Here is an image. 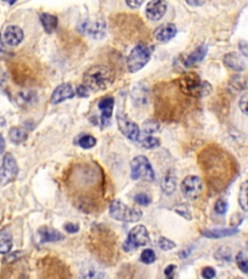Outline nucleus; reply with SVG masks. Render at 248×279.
<instances>
[{
	"instance_id": "dca6fc26",
	"label": "nucleus",
	"mask_w": 248,
	"mask_h": 279,
	"mask_svg": "<svg viewBox=\"0 0 248 279\" xmlns=\"http://www.w3.org/2000/svg\"><path fill=\"white\" fill-rule=\"evenodd\" d=\"M207 51H208V48H207V45H200L199 47L196 48L195 51H193L187 58H186L184 64L186 67H191L201 61H203L204 59L206 58L207 56Z\"/></svg>"
},
{
	"instance_id": "bb28decb",
	"label": "nucleus",
	"mask_w": 248,
	"mask_h": 279,
	"mask_svg": "<svg viewBox=\"0 0 248 279\" xmlns=\"http://www.w3.org/2000/svg\"><path fill=\"white\" fill-rule=\"evenodd\" d=\"M239 203L242 209L247 211L248 210V181H245L240 188L239 194Z\"/></svg>"
},
{
	"instance_id": "72a5a7b5",
	"label": "nucleus",
	"mask_w": 248,
	"mask_h": 279,
	"mask_svg": "<svg viewBox=\"0 0 248 279\" xmlns=\"http://www.w3.org/2000/svg\"><path fill=\"white\" fill-rule=\"evenodd\" d=\"M214 209L215 211L220 214V215H223L227 212L228 209V204L227 202H225L224 200H218L216 203H215V206H214Z\"/></svg>"
},
{
	"instance_id": "f3484780",
	"label": "nucleus",
	"mask_w": 248,
	"mask_h": 279,
	"mask_svg": "<svg viewBox=\"0 0 248 279\" xmlns=\"http://www.w3.org/2000/svg\"><path fill=\"white\" fill-rule=\"evenodd\" d=\"M223 61H224V64L227 67L235 70V71L242 72L246 69V61L242 58L241 55H239L237 53L227 54L224 57Z\"/></svg>"
},
{
	"instance_id": "e433bc0d",
	"label": "nucleus",
	"mask_w": 248,
	"mask_h": 279,
	"mask_svg": "<svg viewBox=\"0 0 248 279\" xmlns=\"http://www.w3.org/2000/svg\"><path fill=\"white\" fill-rule=\"evenodd\" d=\"M176 211L180 214V215H182L184 218H186V219L191 220V213H190V210L188 209V207H186L185 205H183V206H180L179 208H177L176 209Z\"/></svg>"
},
{
	"instance_id": "4be33fe9",
	"label": "nucleus",
	"mask_w": 248,
	"mask_h": 279,
	"mask_svg": "<svg viewBox=\"0 0 248 279\" xmlns=\"http://www.w3.org/2000/svg\"><path fill=\"white\" fill-rule=\"evenodd\" d=\"M132 98L134 100L135 105L138 107L144 106L148 102V91L145 86H136L132 91Z\"/></svg>"
},
{
	"instance_id": "c756f323",
	"label": "nucleus",
	"mask_w": 248,
	"mask_h": 279,
	"mask_svg": "<svg viewBox=\"0 0 248 279\" xmlns=\"http://www.w3.org/2000/svg\"><path fill=\"white\" fill-rule=\"evenodd\" d=\"M95 144H96V139L90 135H85L79 140V145L84 149L92 148Z\"/></svg>"
},
{
	"instance_id": "6ab92c4d",
	"label": "nucleus",
	"mask_w": 248,
	"mask_h": 279,
	"mask_svg": "<svg viewBox=\"0 0 248 279\" xmlns=\"http://www.w3.org/2000/svg\"><path fill=\"white\" fill-rule=\"evenodd\" d=\"M176 186H177V178L176 175L174 173V171H169L165 175V177L163 178L162 182H161V187L163 192L166 193L167 195H171L174 193V191L176 190Z\"/></svg>"
},
{
	"instance_id": "20e7f679",
	"label": "nucleus",
	"mask_w": 248,
	"mask_h": 279,
	"mask_svg": "<svg viewBox=\"0 0 248 279\" xmlns=\"http://www.w3.org/2000/svg\"><path fill=\"white\" fill-rule=\"evenodd\" d=\"M150 60V50L145 44H139L130 52L127 58V68L130 73L143 69Z\"/></svg>"
},
{
	"instance_id": "f03ea898",
	"label": "nucleus",
	"mask_w": 248,
	"mask_h": 279,
	"mask_svg": "<svg viewBox=\"0 0 248 279\" xmlns=\"http://www.w3.org/2000/svg\"><path fill=\"white\" fill-rule=\"evenodd\" d=\"M178 82L181 92L188 97L201 98L212 91L211 85L207 81H203L198 74L193 72L182 75Z\"/></svg>"
},
{
	"instance_id": "de8ad7c7",
	"label": "nucleus",
	"mask_w": 248,
	"mask_h": 279,
	"mask_svg": "<svg viewBox=\"0 0 248 279\" xmlns=\"http://www.w3.org/2000/svg\"><path fill=\"white\" fill-rule=\"evenodd\" d=\"M4 123H5V120L0 118V125H4Z\"/></svg>"
},
{
	"instance_id": "f704fd0d",
	"label": "nucleus",
	"mask_w": 248,
	"mask_h": 279,
	"mask_svg": "<svg viewBox=\"0 0 248 279\" xmlns=\"http://www.w3.org/2000/svg\"><path fill=\"white\" fill-rule=\"evenodd\" d=\"M61 270V268L59 269V271ZM59 272H57V275H56V277H55V279H62L64 277H63V274H64V272L62 273V275H60V274H58ZM53 279V274H52V268H51V266H49L47 269H46V271L45 272H43L42 273L41 277H40V279Z\"/></svg>"
},
{
	"instance_id": "a19ab883",
	"label": "nucleus",
	"mask_w": 248,
	"mask_h": 279,
	"mask_svg": "<svg viewBox=\"0 0 248 279\" xmlns=\"http://www.w3.org/2000/svg\"><path fill=\"white\" fill-rule=\"evenodd\" d=\"M240 108L242 112L247 116L248 115V95L245 94L240 100Z\"/></svg>"
},
{
	"instance_id": "9b49d317",
	"label": "nucleus",
	"mask_w": 248,
	"mask_h": 279,
	"mask_svg": "<svg viewBox=\"0 0 248 279\" xmlns=\"http://www.w3.org/2000/svg\"><path fill=\"white\" fill-rule=\"evenodd\" d=\"M167 12V2L165 1H150L145 8L147 19L152 21L161 20Z\"/></svg>"
},
{
	"instance_id": "79ce46f5",
	"label": "nucleus",
	"mask_w": 248,
	"mask_h": 279,
	"mask_svg": "<svg viewBox=\"0 0 248 279\" xmlns=\"http://www.w3.org/2000/svg\"><path fill=\"white\" fill-rule=\"evenodd\" d=\"M77 94L80 97H87L89 95V90L84 85L81 84L77 87Z\"/></svg>"
},
{
	"instance_id": "423d86ee",
	"label": "nucleus",
	"mask_w": 248,
	"mask_h": 279,
	"mask_svg": "<svg viewBox=\"0 0 248 279\" xmlns=\"http://www.w3.org/2000/svg\"><path fill=\"white\" fill-rule=\"evenodd\" d=\"M19 167L13 154L6 153L0 167V185L5 186L17 179Z\"/></svg>"
},
{
	"instance_id": "c03bdc74",
	"label": "nucleus",
	"mask_w": 248,
	"mask_h": 279,
	"mask_svg": "<svg viewBox=\"0 0 248 279\" xmlns=\"http://www.w3.org/2000/svg\"><path fill=\"white\" fill-rule=\"evenodd\" d=\"M240 50H241V53L244 55L245 58L248 57V44L247 42L243 41L240 43Z\"/></svg>"
},
{
	"instance_id": "aec40b11",
	"label": "nucleus",
	"mask_w": 248,
	"mask_h": 279,
	"mask_svg": "<svg viewBox=\"0 0 248 279\" xmlns=\"http://www.w3.org/2000/svg\"><path fill=\"white\" fill-rule=\"evenodd\" d=\"M40 20H41L42 25L47 33H53L57 27L59 20L56 16L49 14V13H42L40 15Z\"/></svg>"
},
{
	"instance_id": "c85d7f7f",
	"label": "nucleus",
	"mask_w": 248,
	"mask_h": 279,
	"mask_svg": "<svg viewBox=\"0 0 248 279\" xmlns=\"http://www.w3.org/2000/svg\"><path fill=\"white\" fill-rule=\"evenodd\" d=\"M141 144L145 148L153 149V148H156V147H158L160 145V140L158 139V138H155V137H152V136H147V137H145V138L142 140Z\"/></svg>"
},
{
	"instance_id": "5701e85b",
	"label": "nucleus",
	"mask_w": 248,
	"mask_h": 279,
	"mask_svg": "<svg viewBox=\"0 0 248 279\" xmlns=\"http://www.w3.org/2000/svg\"><path fill=\"white\" fill-rule=\"evenodd\" d=\"M9 138L12 142L20 144L28 138V132L22 127H12L9 131Z\"/></svg>"
},
{
	"instance_id": "7c9ffc66",
	"label": "nucleus",
	"mask_w": 248,
	"mask_h": 279,
	"mask_svg": "<svg viewBox=\"0 0 248 279\" xmlns=\"http://www.w3.org/2000/svg\"><path fill=\"white\" fill-rule=\"evenodd\" d=\"M156 260L155 252L152 249H145L141 254V261L145 264H152Z\"/></svg>"
},
{
	"instance_id": "a18cd8bd",
	"label": "nucleus",
	"mask_w": 248,
	"mask_h": 279,
	"mask_svg": "<svg viewBox=\"0 0 248 279\" xmlns=\"http://www.w3.org/2000/svg\"><path fill=\"white\" fill-rule=\"evenodd\" d=\"M5 145H6L5 140H4L3 136H2L1 133H0V154H2V153L4 152V150H5Z\"/></svg>"
},
{
	"instance_id": "a211bd4d",
	"label": "nucleus",
	"mask_w": 248,
	"mask_h": 279,
	"mask_svg": "<svg viewBox=\"0 0 248 279\" xmlns=\"http://www.w3.org/2000/svg\"><path fill=\"white\" fill-rule=\"evenodd\" d=\"M39 236L41 242H54L64 239V236L62 233L50 227H42L39 230Z\"/></svg>"
},
{
	"instance_id": "39448f33",
	"label": "nucleus",
	"mask_w": 248,
	"mask_h": 279,
	"mask_svg": "<svg viewBox=\"0 0 248 279\" xmlns=\"http://www.w3.org/2000/svg\"><path fill=\"white\" fill-rule=\"evenodd\" d=\"M131 179L153 181L155 179L154 171L148 159L144 155H139L131 161Z\"/></svg>"
},
{
	"instance_id": "412c9836",
	"label": "nucleus",
	"mask_w": 248,
	"mask_h": 279,
	"mask_svg": "<svg viewBox=\"0 0 248 279\" xmlns=\"http://www.w3.org/2000/svg\"><path fill=\"white\" fill-rule=\"evenodd\" d=\"M237 233H239L238 229H214V230L204 231L202 235L209 239H220V238L233 236Z\"/></svg>"
},
{
	"instance_id": "9d476101",
	"label": "nucleus",
	"mask_w": 248,
	"mask_h": 279,
	"mask_svg": "<svg viewBox=\"0 0 248 279\" xmlns=\"http://www.w3.org/2000/svg\"><path fill=\"white\" fill-rule=\"evenodd\" d=\"M118 125H119L121 132L127 139L131 140L133 141L139 139L140 128L135 122L128 120L124 116L119 115L118 116Z\"/></svg>"
},
{
	"instance_id": "f257e3e1",
	"label": "nucleus",
	"mask_w": 248,
	"mask_h": 279,
	"mask_svg": "<svg viewBox=\"0 0 248 279\" xmlns=\"http://www.w3.org/2000/svg\"><path fill=\"white\" fill-rule=\"evenodd\" d=\"M115 81L114 72L105 65H93L83 74V85L89 92H97L107 89Z\"/></svg>"
},
{
	"instance_id": "a878e982",
	"label": "nucleus",
	"mask_w": 248,
	"mask_h": 279,
	"mask_svg": "<svg viewBox=\"0 0 248 279\" xmlns=\"http://www.w3.org/2000/svg\"><path fill=\"white\" fill-rule=\"evenodd\" d=\"M18 97H19V103H21V105H30L37 99L35 92L30 90L21 91L19 93Z\"/></svg>"
},
{
	"instance_id": "6e6552de",
	"label": "nucleus",
	"mask_w": 248,
	"mask_h": 279,
	"mask_svg": "<svg viewBox=\"0 0 248 279\" xmlns=\"http://www.w3.org/2000/svg\"><path fill=\"white\" fill-rule=\"evenodd\" d=\"M181 190L186 199H198L203 192L202 180L197 176H188L183 180Z\"/></svg>"
},
{
	"instance_id": "49530a36",
	"label": "nucleus",
	"mask_w": 248,
	"mask_h": 279,
	"mask_svg": "<svg viewBox=\"0 0 248 279\" xmlns=\"http://www.w3.org/2000/svg\"><path fill=\"white\" fill-rule=\"evenodd\" d=\"M188 5H191V6H194V7H197V6H202L205 4L204 1H187L186 2Z\"/></svg>"
},
{
	"instance_id": "2eb2a0df",
	"label": "nucleus",
	"mask_w": 248,
	"mask_h": 279,
	"mask_svg": "<svg viewBox=\"0 0 248 279\" xmlns=\"http://www.w3.org/2000/svg\"><path fill=\"white\" fill-rule=\"evenodd\" d=\"M23 32L19 26L16 25H10L8 26L3 34V40L11 47H15L18 46L21 43V41L23 40Z\"/></svg>"
},
{
	"instance_id": "58836bf2",
	"label": "nucleus",
	"mask_w": 248,
	"mask_h": 279,
	"mask_svg": "<svg viewBox=\"0 0 248 279\" xmlns=\"http://www.w3.org/2000/svg\"><path fill=\"white\" fill-rule=\"evenodd\" d=\"M64 230H65L67 233L76 234V233L79 232L80 226L77 225V224H74V223H67V224H65V226H64Z\"/></svg>"
},
{
	"instance_id": "ddd939ff",
	"label": "nucleus",
	"mask_w": 248,
	"mask_h": 279,
	"mask_svg": "<svg viewBox=\"0 0 248 279\" xmlns=\"http://www.w3.org/2000/svg\"><path fill=\"white\" fill-rule=\"evenodd\" d=\"M75 96V91L70 83H62L59 85L51 96L52 104H60L63 101L71 99Z\"/></svg>"
},
{
	"instance_id": "2f4dec72",
	"label": "nucleus",
	"mask_w": 248,
	"mask_h": 279,
	"mask_svg": "<svg viewBox=\"0 0 248 279\" xmlns=\"http://www.w3.org/2000/svg\"><path fill=\"white\" fill-rule=\"evenodd\" d=\"M158 245L164 251L172 250V249H174L176 247V243L173 240L167 239L165 237H161L159 239V240H158Z\"/></svg>"
},
{
	"instance_id": "4468645a",
	"label": "nucleus",
	"mask_w": 248,
	"mask_h": 279,
	"mask_svg": "<svg viewBox=\"0 0 248 279\" xmlns=\"http://www.w3.org/2000/svg\"><path fill=\"white\" fill-rule=\"evenodd\" d=\"M114 106H115V99L113 97H105L98 103V108L102 113L101 124L103 127H107L111 124Z\"/></svg>"
},
{
	"instance_id": "393cba45",
	"label": "nucleus",
	"mask_w": 248,
	"mask_h": 279,
	"mask_svg": "<svg viewBox=\"0 0 248 279\" xmlns=\"http://www.w3.org/2000/svg\"><path fill=\"white\" fill-rule=\"evenodd\" d=\"M160 130V123L155 120H145L143 124V132L147 135H152Z\"/></svg>"
},
{
	"instance_id": "37998d69",
	"label": "nucleus",
	"mask_w": 248,
	"mask_h": 279,
	"mask_svg": "<svg viewBox=\"0 0 248 279\" xmlns=\"http://www.w3.org/2000/svg\"><path fill=\"white\" fill-rule=\"evenodd\" d=\"M144 3V1H138V0H128V1H126V4L130 7V8H134V9H136V8H139L142 4Z\"/></svg>"
},
{
	"instance_id": "7ed1b4c3",
	"label": "nucleus",
	"mask_w": 248,
	"mask_h": 279,
	"mask_svg": "<svg viewBox=\"0 0 248 279\" xmlns=\"http://www.w3.org/2000/svg\"><path fill=\"white\" fill-rule=\"evenodd\" d=\"M109 212L114 219L123 222L134 223L143 217V212L141 210L128 207L120 200L112 202L109 208Z\"/></svg>"
},
{
	"instance_id": "1a4fd4ad",
	"label": "nucleus",
	"mask_w": 248,
	"mask_h": 279,
	"mask_svg": "<svg viewBox=\"0 0 248 279\" xmlns=\"http://www.w3.org/2000/svg\"><path fill=\"white\" fill-rule=\"evenodd\" d=\"M80 31L93 39H102L106 34V24L104 20H85L81 23Z\"/></svg>"
},
{
	"instance_id": "f8f14e48",
	"label": "nucleus",
	"mask_w": 248,
	"mask_h": 279,
	"mask_svg": "<svg viewBox=\"0 0 248 279\" xmlns=\"http://www.w3.org/2000/svg\"><path fill=\"white\" fill-rule=\"evenodd\" d=\"M177 32H178L177 26L174 23L167 22V23L159 25L157 28H155L153 35H154V38L158 42L166 43V42L172 40L177 35Z\"/></svg>"
},
{
	"instance_id": "c9c22d12",
	"label": "nucleus",
	"mask_w": 248,
	"mask_h": 279,
	"mask_svg": "<svg viewBox=\"0 0 248 279\" xmlns=\"http://www.w3.org/2000/svg\"><path fill=\"white\" fill-rule=\"evenodd\" d=\"M135 202L140 205V206H148L150 204V198L145 194V193H140V194H137L135 196Z\"/></svg>"
},
{
	"instance_id": "4c0bfd02",
	"label": "nucleus",
	"mask_w": 248,
	"mask_h": 279,
	"mask_svg": "<svg viewBox=\"0 0 248 279\" xmlns=\"http://www.w3.org/2000/svg\"><path fill=\"white\" fill-rule=\"evenodd\" d=\"M216 273L215 270L211 267H206L202 271V277L204 279H212L215 278Z\"/></svg>"
},
{
	"instance_id": "0eeeda50",
	"label": "nucleus",
	"mask_w": 248,
	"mask_h": 279,
	"mask_svg": "<svg viewBox=\"0 0 248 279\" xmlns=\"http://www.w3.org/2000/svg\"><path fill=\"white\" fill-rule=\"evenodd\" d=\"M149 240L148 232L145 226L137 225L129 232L128 238L124 244V249L125 251H130L140 246H145Z\"/></svg>"
},
{
	"instance_id": "ea45409f",
	"label": "nucleus",
	"mask_w": 248,
	"mask_h": 279,
	"mask_svg": "<svg viewBox=\"0 0 248 279\" xmlns=\"http://www.w3.org/2000/svg\"><path fill=\"white\" fill-rule=\"evenodd\" d=\"M177 269V267L175 265H169L164 271V275H165L166 279H173L175 276V270Z\"/></svg>"
},
{
	"instance_id": "cd10ccee",
	"label": "nucleus",
	"mask_w": 248,
	"mask_h": 279,
	"mask_svg": "<svg viewBox=\"0 0 248 279\" xmlns=\"http://www.w3.org/2000/svg\"><path fill=\"white\" fill-rule=\"evenodd\" d=\"M236 262L238 264L239 269L245 273L248 274V255L246 253V251H241L238 253L237 257H236Z\"/></svg>"
},
{
	"instance_id": "b1692460",
	"label": "nucleus",
	"mask_w": 248,
	"mask_h": 279,
	"mask_svg": "<svg viewBox=\"0 0 248 279\" xmlns=\"http://www.w3.org/2000/svg\"><path fill=\"white\" fill-rule=\"evenodd\" d=\"M13 246L12 237L9 233H0V254H6L11 251Z\"/></svg>"
},
{
	"instance_id": "473e14b6",
	"label": "nucleus",
	"mask_w": 248,
	"mask_h": 279,
	"mask_svg": "<svg viewBox=\"0 0 248 279\" xmlns=\"http://www.w3.org/2000/svg\"><path fill=\"white\" fill-rule=\"evenodd\" d=\"M101 275L95 268H88L83 273L82 279H100Z\"/></svg>"
}]
</instances>
